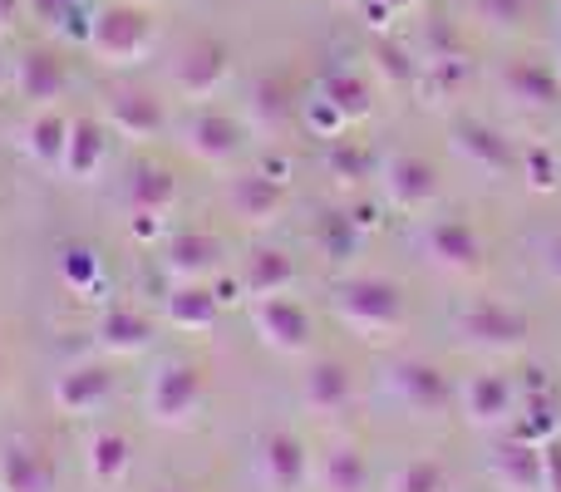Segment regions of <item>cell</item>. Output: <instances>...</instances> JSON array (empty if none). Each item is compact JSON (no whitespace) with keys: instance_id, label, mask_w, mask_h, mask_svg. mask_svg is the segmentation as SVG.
<instances>
[{"instance_id":"6da1fadb","label":"cell","mask_w":561,"mask_h":492,"mask_svg":"<svg viewBox=\"0 0 561 492\" xmlns=\"http://www.w3.org/2000/svg\"><path fill=\"white\" fill-rule=\"evenodd\" d=\"M153 35H158V20L138 0H108L89 20V49L104 65H138L153 49Z\"/></svg>"},{"instance_id":"7a4b0ae2","label":"cell","mask_w":561,"mask_h":492,"mask_svg":"<svg viewBox=\"0 0 561 492\" xmlns=\"http://www.w3.org/2000/svg\"><path fill=\"white\" fill-rule=\"evenodd\" d=\"M335 316L345 320L355 335L365 340H389L404 325V290L394 281L379 276H355L335 290Z\"/></svg>"},{"instance_id":"3957f363","label":"cell","mask_w":561,"mask_h":492,"mask_svg":"<svg viewBox=\"0 0 561 492\" xmlns=\"http://www.w3.org/2000/svg\"><path fill=\"white\" fill-rule=\"evenodd\" d=\"M458 335L473 350H493V355H513V350L527 345L533 335V320L523 316L507 300H473V306L458 316Z\"/></svg>"},{"instance_id":"277c9868","label":"cell","mask_w":561,"mask_h":492,"mask_svg":"<svg viewBox=\"0 0 561 492\" xmlns=\"http://www.w3.org/2000/svg\"><path fill=\"white\" fill-rule=\"evenodd\" d=\"M203 404V369L197 365H183V359H168V365L153 369L148 379V414L153 424H187Z\"/></svg>"},{"instance_id":"5b68a950","label":"cell","mask_w":561,"mask_h":492,"mask_svg":"<svg viewBox=\"0 0 561 492\" xmlns=\"http://www.w3.org/2000/svg\"><path fill=\"white\" fill-rule=\"evenodd\" d=\"M389 389H394L399 404L419 419H438L454 409V385H448V375L438 365H428V359H399V365L389 369Z\"/></svg>"},{"instance_id":"8992f818","label":"cell","mask_w":561,"mask_h":492,"mask_svg":"<svg viewBox=\"0 0 561 492\" xmlns=\"http://www.w3.org/2000/svg\"><path fill=\"white\" fill-rule=\"evenodd\" d=\"M424 251L438 271H454V276H468V271L483 266V237L468 217H434L424 227Z\"/></svg>"},{"instance_id":"52a82bcc","label":"cell","mask_w":561,"mask_h":492,"mask_svg":"<svg viewBox=\"0 0 561 492\" xmlns=\"http://www.w3.org/2000/svg\"><path fill=\"white\" fill-rule=\"evenodd\" d=\"M488 478L503 492H547L542 444H533V438H523V434L493 444V454H488Z\"/></svg>"},{"instance_id":"ba28073f","label":"cell","mask_w":561,"mask_h":492,"mask_svg":"<svg viewBox=\"0 0 561 492\" xmlns=\"http://www.w3.org/2000/svg\"><path fill=\"white\" fill-rule=\"evenodd\" d=\"M256 473L272 492H296L310 478V448L300 444L290 428H272L256 448Z\"/></svg>"},{"instance_id":"9c48e42d","label":"cell","mask_w":561,"mask_h":492,"mask_svg":"<svg viewBox=\"0 0 561 492\" xmlns=\"http://www.w3.org/2000/svg\"><path fill=\"white\" fill-rule=\"evenodd\" d=\"M222 79H227V45L222 39H207V35L187 39L178 65H173V84L183 89L187 99H213L217 89H222Z\"/></svg>"},{"instance_id":"30bf717a","label":"cell","mask_w":561,"mask_h":492,"mask_svg":"<svg viewBox=\"0 0 561 492\" xmlns=\"http://www.w3.org/2000/svg\"><path fill=\"white\" fill-rule=\"evenodd\" d=\"M379 187H385V197L399 207V213H419V207L434 203L438 173H434V163H424V158L394 153V158H385V168H379Z\"/></svg>"},{"instance_id":"8fae6325","label":"cell","mask_w":561,"mask_h":492,"mask_svg":"<svg viewBox=\"0 0 561 492\" xmlns=\"http://www.w3.org/2000/svg\"><path fill=\"white\" fill-rule=\"evenodd\" d=\"M280 203H286V187H280V178H266V173H237L222 187V207L247 227L276 222Z\"/></svg>"},{"instance_id":"7c38bea8","label":"cell","mask_w":561,"mask_h":492,"mask_svg":"<svg viewBox=\"0 0 561 492\" xmlns=\"http://www.w3.org/2000/svg\"><path fill=\"white\" fill-rule=\"evenodd\" d=\"M108 128L124 138H158L168 128V108L153 89L118 84L114 94H108Z\"/></svg>"},{"instance_id":"4fadbf2b","label":"cell","mask_w":561,"mask_h":492,"mask_svg":"<svg viewBox=\"0 0 561 492\" xmlns=\"http://www.w3.org/2000/svg\"><path fill=\"white\" fill-rule=\"evenodd\" d=\"M252 320L276 355H300L310 345V316L290 296H262L252 306Z\"/></svg>"},{"instance_id":"5bb4252c","label":"cell","mask_w":561,"mask_h":492,"mask_svg":"<svg viewBox=\"0 0 561 492\" xmlns=\"http://www.w3.org/2000/svg\"><path fill=\"white\" fill-rule=\"evenodd\" d=\"M183 148L207 168H222L242 158V124L227 114H197L183 124Z\"/></svg>"},{"instance_id":"9a60e30c","label":"cell","mask_w":561,"mask_h":492,"mask_svg":"<svg viewBox=\"0 0 561 492\" xmlns=\"http://www.w3.org/2000/svg\"><path fill=\"white\" fill-rule=\"evenodd\" d=\"M454 153L463 158L468 168L488 173V178H497V173H507V168H517L513 144H507V138L497 134L493 124H478V118H458V124H454Z\"/></svg>"},{"instance_id":"2e32d148","label":"cell","mask_w":561,"mask_h":492,"mask_svg":"<svg viewBox=\"0 0 561 492\" xmlns=\"http://www.w3.org/2000/svg\"><path fill=\"white\" fill-rule=\"evenodd\" d=\"M15 89H20V99H30V104L49 108V104H55V99L69 89L65 59H59L55 49H45V45L25 49V55L15 59Z\"/></svg>"},{"instance_id":"e0dca14e","label":"cell","mask_w":561,"mask_h":492,"mask_svg":"<svg viewBox=\"0 0 561 492\" xmlns=\"http://www.w3.org/2000/svg\"><path fill=\"white\" fill-rule=\"evenodd\" d=\"M108 394H114V375H108L104 365H79V369H69V375L55 379L59 414L89 419V414H99V409L108 404Z\"/></svg>"},{"instance_id":"ac0fdd59","label":"cell","mask_w":561,"mask_h":492,"mask_svg":"<svg viewBox=\"0 0 561 492\" xmlns=\"http://www.w3.org/2000/svg\"><path fill=\"white\" fill-rule=\"evenodd\" d=\"M237 281H242V290L252 300L286 296V290L296 286V261H290V251H280V247H256V251H247L242 256Z\"/></svg>"},{"instance_id":"d6986e66","label":"cell","mask_w":561,"mask_h":492,"mask_svg":"<svg viewBox=\"0 0 561 492\" xmlns=\"http://www.w3.org/2000/svg\"><path fill=\"white\" fill-rule=\"evenodd\" d=\"M463 414L478 428H497L517 419V394L507 385V375H473L463 385Z\"/></svg>"},{"instance_id":"ffe728a7","label":"cell","mask_w":561,"mask_h":492,"mask_svg":"<svg viewBox=\"0 0 561 492\" xmlns=\"http://www.w3.org/2000/svg\"><path fill=\"white\" fill-rule=\"evenodd\" d=\"M168 276L173 281H207L217 266H222V237L213 232H178L168 242V256H163Z\"/></svg>"},{"instance_id":"44dd1931","label":"cell","mask_w":561,"mask_h":492,"mask_svg":"<svg viewBox=\"0 0 561 492\" xmlns=\"http://www.w3.org/2000/svg\"><path fill=\"white\" fill-rule=\"evenodd\" d=\"M300 399H306L310 414H345L350 399H355V379H350V369L340 359H316L306 369Z\"/></svg>"},{"instance_id":"7402d4cb","label":"cell","mask_w":561,"mask_h":492,"mask_svg":"<svg viewBox=\"0 0 561 492\" xmlns=\"http://www.w3.org/2000/svg\"><path fill=\"white\" fill-rule=\"evenodd\" d=\"M0 492H55V464L35 444L0 448Z\"/></svg>"},{"instance_id":"603a6c76","label":"cell","mask_w":561,"mask_h":492,"mask_svg":"<svg viewBox=\"0 0 561 492\" xmlns=\"http://www.w3.org/2000/svg\"><path fill=\"white\" fill-rule=\"evenodd\" d=\"M163 316H168V325L183 330V335H203V330L217 325V296L203 290V281H173Z\"/></svg>"},{"instance_id":"cb8c5ba5","label":"cell","mask_w":561,"mask_h":492,"mask_svg":"<svg viewBox=\"0 0 561 492\" xmlns=\"http://www.w3.org/2000/svg\"><path fill=\"white\" fill-rule=\"evenodd\" d=\"M503 89L513 104H527V108H552L561 99V75L537 59H513L503 69Z\"/></svg>"},{"instance_id":"d4e9b609","label":"cell","mask_w":561,"mask_h":492,"mask_svg":"<svg viewBox=\"0 0 561 492\" xmlns=\"http://www.w3.org/2000/svg\"><path fill=\"white\" fill-rule=\"evenodd\" d=\"M99 345L108 350V355H138V350L153 340V325H148L138 310H128V306H108L104 316H99Z\"/></svg>"},{"instance_id":"484cf974","label":"cell","mask_w":561,"mask_h":492,"mask_svg":"<svg viewBox=\"0 0 561 492\" xmlns=\"http://www.w3.org/2000/svg\"><path fill=\"white\" fill-rule=\"evenodd\" d=\"M65 178H75V183H89V178L104 168V128L94 124V118H75L69 124V144H65Z\"/></svg>"},{"instance_id":"4316f807","label":"cell","mask_w":561,"mask_h":492,"mask_svg":"<svg viewBox=\"0 0 561 492\" xmlns=\"http://www.w3.org/2000/svg\"><path fill=\"white\" fill-rule=\"evenodd\" d=\"M65 144H69V118H59L55 108H39L20 134V148L35 158L39 168H59L65 163Z\"/></svg>"},{"instance_id":"83f0119b","label":"cell","mask_w":561,"mask_h":492,"mask_svg":"<svg viewBox=\"0 0 561 492\" xmlns=\"http://www.w3.org/2000/svg\"><path fill=\"white\" fill-rule=\"evenodd\" d=\"M178 203V178L168 168H138L134 183H128V207L138 217H163Z\"/></svg>"},{"instance_id":"f1b7e54d","label":"cell","mask_w":561,"mask_h":492,"mask_svg":"<svg viewBox=\"0 0 561 492\" xmlns=\"http://www.w3.org/2000/svg\"><path fill=\"white\" fill-rule=\"evenodd\" d=\"M128 468H134V444H128L124 434L108 428V434L89 438V478H94V483H104V488L124 483Z\"/></svg>"},{"instance_id":"f546056e","label":"cell","mask_w":561,"mask_h":492,"mask_svg":"<svg viewBox=\"0 0 561 492\" xmlns=\"http://www.w3.org/2000/svg\"><path fill=\"white\" fill-rule=\"evenodd\" d=\"M320 488L325 492H365L369 488V464L355 444H335L320 458Z\"/></svg>"},{"instance_id":"4dcf8cb0","label":"cell","mask_w":561,"mask_h":492,"mask_svg":"<svg viewBox=\"0 0 561 492\" xmlns=\"http://www.w3.org/2000/svg\"><path fill=\"white\" fill-rule=\"evenodd\" d=\"M320 99H325V104H335L345 124H355V118H365L369 108H375V94H369V84L359 75H350V69H340V75H325V84H320Z\"/></svg>"},{"instance_id":"1f68e13d","label":"cell","mask_w":561,"mask_h":492,"mask_svg":"<svg viewBox=\"0 0 561 492\" xmlns=\"http://www.w3.org/2000/svg\"><path fill=\"white\" fill-rule=\"evenodd\" d=\"M252 114H256V124H262V134H280V128L290 124L296 104H290V94H286V84H280V79H262V84H256Z\"/></svg>"},{"instance_id":"d6a6232c","label":"cell","mask_w":561,"mask_h":492,"mask_svg":"<svg viewBox=\"0 0 561 492\" xmlns=\"http://www.w3.org/2000/svg\"><path fill=\"white\" fill-rule=\"evenodd\" d=\"M389 492H448V473L438 458H409V464L394 468Z\"/></svg>"},{"instance_id":"836d02e7","label":"cell","mask_w":561,"mask_h":492,"mask_svg":"<svg viewBox=\"0 0 561 492\" xmlns=\"http://www.w3.org/2000/svg\"><path fill=\"white\" fill-rule=\"evenodd\" d=\"M513 434L533 438V444H552V438H561V419H557V399H533V404L517 414V428Z\"/></svg>"},{"instance_id":"e575fe53","label":"cell","mask_w":561,"mask_h":492,"mask_svg":"<svg viewBox=\"0 0 561 492\" xmlns=\"http://www.w3.org/2000/svg\"><path fill=\"white\" fill-rule=\"evenodd\" d=\"M59 276H65L75 290H89L94 276H99V256L89 247H65V256H59Z\"/></svg>"},{"instance_id":"d590c367","label":"cell","mask_w":561,"mask_h":492,"mask_svg":"<svg viewBox=\"0 0 561 492\" xmlns=\"http://www.w3.org/2000/svg\"><path fill=\"white\" fill-rule=\"evenodd\" d=\"M527 183L533 187H557V178H561V158L552 153V148H533V153H527Z\"/></svg>"},{"instance_id":"8d00e7d4","label":"cell","mask_w":561,"mask_h":492,"mask_svg":"<svg viewBox=\"0 0 561 492\" xmlns=\"http://www.w3.org/2000/svg\"><path fill=\"white\" fill-rule=\"evenodd\" d=\"M478 20H493V25H517L527 15V0H473Z\"/></svg>"},{"instance_id":"74e56055","label":"cell","mask_w":561,"mask_h":492,"mask_svg":"<svg viewBox=\"0 0 561 492\" xmlns=\"http://www.w3.org/2000/svg\"><path fill=\"white\" fill-rule=\"evenodd\" d=\"M75 5H79V0H25L30 15H35L39 25H55V30L65 25L69 15H75Z\"/></svg>"},{"instance_id":"f35d334b","label":"cell","mask_w":561,"mask_h":492,"mask_svg":"<svg viewBox=\"0 0 561 492\" xmlns=\"http://www.w3.org/2000/svg\"><path fill=\"white\" fill-rule=\"evenodd\" d=\"M375 59L385 65V75L394 79V84H409V79H414V65H409V55H404L399 45H379V49H375Z\"/></svg>"},{"instance_id":"ab89813d","label":"cell","mask_w":561,"mask_h":492,"mask_svg":"<svg viewBox=\"0 0 561 492\" xmlns=\"http://www.w3.org/2000/svg\"><path fill=\"white\" fill-rule=\"evenodd\" d=\"M542 468H547V492H561V438L542 444Z\"/></svg>"},{"instance_id":"60d3db41","label":"cell","mask_w":561,"mask_h":492,"mask_svg":"<svg viewBox=\"0 0 561 492\" xmlns=\"http://www.w3.org/2000/svg\"><path fill=\"white\" fill-rule=\"evenodd\" d=\"M25 5V0H0V25H10V20H15V10Z\"/></svg>"},{"instance_id":"b9f144b4","label":"cell","mask_w":561,"mask_h":492,"mask_svg":"<svg viewBox=\"0 0 561 492\" xmlns=\"http://www.w3.org/2000/svg\"><path fill=\"white\" fill-rule=\"evenodd\" d=\"M375 5H385L389 15H394V10H409V5H419V0H375Z\"/></svg>"},{"instance_id":"7bdbcfd3","label":"cell","mask_w":561,"mask_h":492,"mask_svg":"<svg viewBox=\"0 0 561 492\" xmlns=\"http://www.w3.org/2000/svg\"><path fill=\"white\" fill-rule=\"evenodd\" d=\"M5 84H10V59L0 55V89H5Z\"/></svg>"},{"instance_id":"ee69618b","label":"cell","mask_w":561,"mask_h":492,"mask_svg":"<svg viewBox=\"0 0 561 492\" xmlns=\"http://www.w3.org/2000/svg\"><path fill=\"white\" fill-rule=\"evenodd\" d=\"M552 271L561 276V242H552Z\"/></svg>"},{"instance_id":"f6af8a7d","label":"cell","mask_w":561,"mask_h":492,"mask_svg":"<svg viewBox=\"0 0 561 492\" xmlns=\"http://www.w3.org/2000/svg\"><path fill=\"white\" fill-rule=\"evenodd\" d=\"M158 492H183V488H158Z\"/></svg>"},{"instance_id":"bcb514c9","label":"cell","mask_w":561,"mask_h":492,"mask_svg":"<svg viewBox=\"0 0 561 492\" xmlns=\"http://www.w3.org/2000/svg\"><path fill=\"white\" fill-rule=\"evenodd\" d=\"M557 75H561V49H557Z\"/></svg>"},{"instance_id":"7dc6e473","label":"cell","mask_w":561,"mask_h":492,"mask_svg":"<svg viewBox=\"0 0 561 492\" xmlns=\"http://www.w3.org/2000/svg\"><path fill=\"white\" fill-rule=\"evenodd\" d=\"M138 5H148V0H138Z\"/></svg>"}]
</instances>
